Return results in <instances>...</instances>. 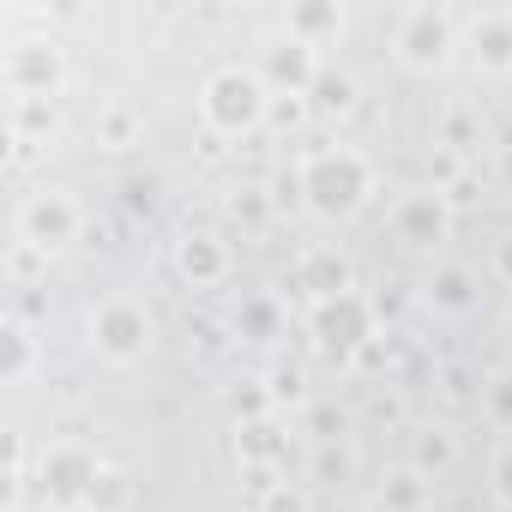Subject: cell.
<instances>
[{
    "instance_id": "obj_18",
    "label": "cell",
    "mask_w": 512,
    "mask_h": 512,
    "mask_svg": "<svg viewBox=\"0 0 512 512\" xmlns=\"http://www.w3.org/2000/svg\"><path fill=\"white\" fill-rule=\"evenodd\" d=\"M374 500H380L386 512H422V506H428V476L404 464V470H392V476L380 482V494H374Z\"/></svg>"
},
{
    "instance_id": "obj_15",
    "label": "cell",
    "mask_w": 512,
    "mask_h": 512,
    "mask_svg": "<svg viewBox=\"0 0 512 512\" xmlns=\"http://www.w3.org/2000/svg\"><path fill=\"white\" fill-rule=\"evenodd\" d=\"M470 55L482 73H512V13H476L470 19Z\"/></svg>"
},
{
    "instance_id": "obj_13",
    "label": "cell",
    "mask_w": 512,
    "mask_h": 512,
    "mask_svg": "<svg viewBox=\"0 0 512 512\" xmlns=\"http://www.w3.org/2000/svg\"><path fill=\"white\" fill-rule=\"evenodd\" d=\"M422 302H428L434 314H446V320H464V314L482 308V284H476V272H464V266H434L428 284H422Z\"/></svg>"
},
{
    "instance_id": "obj_37",
    "label": "cell",
    "mask_w": 512,
    "mask_h": 512,
    "mask_svg": "<svg viewBox=\"0 0 512 512\" xmlns=\"http://www.w3.org/2000/svg\"><path fill=\"white\" fill-rule=\"evenodd\" d=\"M362 512H386V506H380V500H374V506H362Z\"/></svg>"
},
{
    "instance_id": "obj_8",
    "label": "cell",
    "mask_w": 512,
    "mask_h": 512,
    "mask_svg": "<svg viewBox=\"0 0 512 512\" xmlns=\"http://www.w3.org/2000/svg\"><path fill=\"white\" fill-rule=\"evenodd\" d=\"M290 284L308 296V308H320V302H338V296H350V290H356V266H350V253H344V247L314 241V247H302V253H296Z\"/></svg>"
},
{
    "instance_id": "obj_20",
    "label": "cell",
    "mask_w": 512,
    "mask_h": 512,
    "mask_svg": "<svg viewBox=\"0 0 512 512\" xmlns=\"http://www.w3.org/2000/svg\"><path fill=\"white\" fill-rule=\"evenodd\" d=\"M97 145H109V151L139 145V115H133L127 103H103V109H97Z\"/></svg>"
},
{
    "instance_id": "obj_36",
    "label": "cell",
    "mask_w": 512,
    "mask_h": 512,
    "mask_svg": "<svg viewBox=\"0 0 512 512\" xmlns=\"http://www.w3.org/2000/svg\"><path fill=\"white\" fill-rule=\"evenodd\" d=\"M506 344H512V308H506Z\"/></svg>"
},
{
    "instance_id": "obj_21",
    "label": "cell",
    "mask_w": 512,
    "mask_h": 512,
    "mask_svg": "<svg viewBox=\"0 0 512 512\" xmlns=\"http://www.w3.org/2000/svg\"><path fill=\"white\" fill-rule=\"evenodd\" d=\"M235 452L241 458H253V464H278V452H284V440H278V422L266 416V422H241V434H235Z\"/></svg>"
},
{
    "instance_id": "obj_34",
    "label": "cell",
    "mask_w": 512,
    "mask_h": 512,
    "mask_svg": "<svg viewBox=\"0 0 512 512\" xmlns=\"http://www.w3.org/2000/svg\"><path fill=\"white\" fill-rule=\"evenodd\" d=\"M284 398H302V374L290 368V374H272V404H284Z\"/></svg>"
},
{
    "instance_id": "obj_10",
    "label": "cell",
    "mask_w": 512,
    "mask_h": 512,
    "mask_svg": "<svg viewBox=\"0 0 512 512\" xmlns=\"http://www.w3.org/2000/svg\"><path fill=\"white\" fill-rule=\"evenodd\" d=\"M0 79H7L13 97H55L61 91V49L55 43H13L7 61H0Z\"/></svg>"
},
{
    "instance_id": "obj_33",
    "label": "cell",
    "mask_w": 512,
    "mask_h": 512,
    "mask_svg": "<svg viewBox=\"0 0 512 512\" xmlns=\"http://www.w3.org/2000/svg\"><path fill=\"white\" fill-rule=\"evenodd\" d=\"M494 278L512 290V229H500V241H494Z\"/></svg>"
},
{
    "instance_id": "obj_7",
    "label": "cell",
    "mask_w": 512,
    "mask_h": 512,
    "mask_svg": "<svg viewBox=\"0 0 512 512\" xmlns=\"http://www.w3.org/2000/svg\"><path fill=\"white\" fill-rule=\"evenodd\" d=\"M386 223H392V235H398L404 247L428 253V247H440V241L452 235V199H446L440 187H404V193L392 199Z\"/></svg>"
},
{
    "instance_id": "obj_9",
    "label": "cell",
    "mask_w": 512,
    "mask_h": 512,
    "mask_svg": "<svg viewBox=\"0 0 512 512\" xmlns=\"http://www.w3.org/2000/svg\"><path fill=\"white\" fill-rule=\"evenodd\" d=\"M37 476H43V494H49L55 506H91V494H97V482H103V464H97L85 446H49Z\"/></svg>"
},
{
    "instance_id": "obj_3",
    "label": "cell",
    "mask_w": 512,
    "mask_h": 512,
    "mask_svg": "<svg viewBox=\"0 0 512 512\" xmlns=\"http://www.w3.org/2000/svg\"><path fill=\"white\" fill-rule=\"evenodd\" d=\"M157 344V320L139 296H103L91 308V350L109 362V368H133L145 362Z\"/></svg>"
},
{
    "instance_id": "obj_31",
    "label": "cell",
    "mask_w": 512,
    "mask_h": 512,
    "mask_svg": "<svg viewBox=\"0 0 512 512\" xmlns=\"http://www.w3.org/2000/svg\"><path fill=\"white\" fill-rule=\"evenodd\" d=\"M121 500H127V482H121L115 470H103V482H97V494H91V506H97V512H115Z\"/></svg>"
},
{
    "instance_id": "obj_24",
    "label": "cell",
    "mask_w": 512,
    "mask_h": 512,
    "mask_svg": "<svg viewBox=\"0 0 512 512\" xmlns=\"http://www.w3.org/2000/svg\"><path fill=\"white\" fill-rule=\"evenodd\" d=\"M440 145H452L458 157H464V151H476V145H482V127H476V115H470V109H452V115H440Z\"/></svg>"
},
{
    "instance_id": "obj_5",
    "label": "cell",
    "mask_w": 512,
    "mask_h": 512,
    "mask_svg": "<svg viewBox=\"0 0 512 512\" xmlns=\"http://www.w3.org/2000/svg\"><path fill=\"white\" fill-rule=\"evenodd\" d=\"M308 332H314V344H320L326 356H338V362L362 356V350L374 344V332H380L374 296L350 290V296H338V302H320V308H308Z\"/></svg>"
},
{
    "instance_id": "obj_32",
    "label": "cell",
    "mask_w": 512,
    "mask_h": 512,
    "mask_svg": "<svg viewBox=\"0 0 512 512\" xmlns=\"http://www.w3.org/2000/svg\"><path fill=\"white\" fill-rule=\"evenodd\" d=\"M404 302H410V296H404V284H380L374 314H380V320H398V314H404Z\"/></svg>"
},
{
    "instance_id": "obj_27",
    "label": "cell",
    "mask_w": 512,
    "mask_h": 512,
    "mask_svg": "<svg viewBox=\"0 0 512 512\" xmlns=\"http://www.w3.org/2000/svg\"><path fill=\"white\" fill-rule=\"evenodd\" d=\"M488 488H494V500L512 512V440H506V446L488 458Z\"/></svg>"
},
{
    "instance_id": "obj_1",
    "label": "cell",
    "mask_w": 512,
    "mask_h": 512,
    "mask_svg": "<svg viewBox=\"0 0 512 512\" xmlns=\"http://www.w3.org/2000/svg\"><path fill=\"white\" fill-rule=\"evenodd\" d=\"M296 193H302V205L314 217L344 223L374 199V163L356 145H314L296 163Z\"/></svg>"
},
{
    "instance_id": "obj_23",
    "label": "cell",
    "mask_w": 512,
    "mask_h": 512,
    "mask_svg": "<svg viewBox=\"0 0 512 512\" xmlns=\"http://www.w3.org/2000/svg\"><path fill=\"white\" fill-rule=\"evenodd\" d=\"M37 374V338L25 326H7V368H0V380L7 386H25Z\"/></svg>"
},
{
    "instance_id": "obj_35",
    "label": "cell",
    "mask_w": 512,
    "mask_h": 512,
    "mask_svg": "<svg viewBox=\"0 0 512 512\" xmlns=\"http://www.w3.org/2000/svg\"><path fill=\"white\" fill-rule=\"evenodd\" d=\"M494 175H500V187H506V193H512V139H506V145H500V157H494Z\"/></svg>"
},
{
    "instance_id": "obj_6",
    "label": "cell",
    "mask_w": 512,
    "mask_h": 512,
    "mask_svg": "<svg viewBox=\"0 0 512 512\" xmlns=\"http://www.w3.org/2000/svg\"><path fill=\"white\" fill-rule=\"evenodd\" d=\"M79 229H85V211H79L73 193H61V187L25 193V205H19V241L31 253H67L79 241Z\"/></svg>"
},
{
    "instance_id": "obj_28",
    "label": "cell",
    "mask_w": 512,
    "mask_h": 512,
    "mask_svg": "<svg viewBox=\"0 0 512 512\" xmlns=\"http://www.w3.org/2000/svg\"><path fill=\"white\" fill-rule=\"evenodd\" d=\"M308 434H314L320 446H338V440H344V416H338L332 404H314V410H308Z\"/></svg>"
},
{
    "instance_id": "obj_12",
    "label": "cell",
    "mask_w": 512,
    "mask_h": 512,
    "mask_svg": "<svg viewBox=\"0 0 512 512\" xmlns=\"http://www.w3.org/2000/svg\"><path fill=\"white\" fill-rule=\"evenodd\" d=\"M175 272L193 284V290H217L229 278V241L211 235V229H193L175 241Z\"/></svg>"
},
{
    "instance_id": "obj_19",
    "label": "cell",
    "mask_w": 512,
    "mask_h": 512,
    "mask_svg": "<svg viewBox=\"0 0 512 512\" xmlns=\"http://www.w3.org/2000/svg\"><path fill=\"white\" fill-rule=\"evenodd\" d=\"M308 103H314L320 115H350V109H356V79H350L344 67H320V79H314Z\"/></svg>"
},
{
    "instance_id": "obj_4",
    "label": "cell",
    "mask_w": 512,
    "mask_h": 512,
    "mask_svg": "<svg viewBox=\"0 0 512 512\" xmlns=\"http://www.w3.org/2000/svg\"><path fill=\"white\" fill-rule=\"evenodd\" d=\"M392 55L410 73H446L458 55V19L446 7H404L392 19Z\"/></svg>"
},
{
    "instance_id": "obj_17",
    "label": "cell",
    "mask_w": 512,
    "mask_h": 512,
    "mask_svg": "<svg viewBox=\"0 0 512 512\" xmlns=\"http://www.w3.org/2000/svg\"><path fill=\"white\" fill-rule=\"evenodd\" d=\"M235 332L253 338V344H272V338L284 332V302H278L272 290H247L241 308H235Z\"/></svg>"
},
{
    "instance_id": "obj_29",
    "label": "cell",
    "mask_w": 512,
    "mask_h": 512,
    "mask_svg": "<svg viewBox=\"0 0 512 512\" xmlns=\"http://www.w3.org/2000/svg\"><path fill=\"white\" fill-rule=\"evenodd\" d=\"M314 476H320V482H344V476H350V446H344V440H338V446H320V452H314Z\"/></svg>"
},
{
    "instance_id": "obj_16",
    "label": "cell",
    "mask_w": 512,
    "mask_h": 512,
    "mask_svg": "<svg viewBox=\"0 0 512 512\" xmlns=\"http://www.w3.org/2000/svg\"><path fill=\"white\" fill-rule=\"evenodd\" d=\"M452 464H458V434H452L446 422L416 428V440H410V470H422V476L434 482V476H446Z\"/></svg>"
},
{
    "instance_id": "obj_2",
    "label": "cell",
    "mask_w": 512,
    "mask_h": 512,
    "mask_svg": "<svg viewBox=\"0 0 512 512\" xmlns=\"http://www.w3.org/2000/svg\"><path fill=\"white\" fill-rule=\"evenodd\" d=\"M272 115V85L260 79V67H241V61H223L205 73L199 85V121L217 133V139H247L260 133Z\"/></svg>"
},
{
    "instance_id": "obj_22",
    "label": "cell",
    "mask_w": 512,
    "mask_h": 512,
    "mask_svg": "<svg viewBox=\"0 0 512 512\" xmlns=\"http://www.w3.org/2000/svg\"><path fill=\"white\" fill-rule=\"evenodd\" d=\"M157 199H163V175H157V169H127V175H121V205H127L133 217H151Z\"/></svg>"
},
{
    "instance_id": "obj_11",
    "label": "cell",
    "mask_w": 512,
    "mask_h": 512,
    "mask_svg": "<svg viewBox=\"0 0 512 512\" xmlns=\"http://www.w3.org/2000/svg\"><path fill=\"white\" fill-rule=\"evenodd\" d=\"M320 55L314 49H302V43H290V37H278L266 55H260V79L272 85V97H308L314 91V79H320Z\"/></svg>"
},
{
    "instance_id": "obj_14",
    "label": "cell",
    "mask_w": 512,
    "mask_h": 512,
    "mask_svg": "<svg viewBox=\"0 0 512 512\" xmlns=\"http://www.w3.org/2000/svg\"><path fill=\"white\" fill-rule=\"evenodd\" d=\"M284 37L302 43V49H326L344 37V7L338 0H302V7L284 13Z\"/></svg>"
},
{
    "instance_id": "obj_30",
    "label": "cell",
    "mask_w": 512,
    "mask_h": 512,
    "mask_svg": "<svg viewBox=\"0 0 512 512\" xmlns=\"http://www.w3.org/2000/svg\"><path fill=\"white\" fill-rule=\"evenodd\" d=\"M302 115H308L302 97H272V115H266V121H272L278 133H290V127H302Z\"/></svg>"
},
{
    "instance_id": "obj_25",
    "label": "cell",
    "mask_w": 512,
    "mask_h": 512,
    "mask_svg": "<svg viewBox=\"0 0 512 512\" xmlns=\"http://www.w3.org/2000/svg\"><path fill=\"white\" fill-rule=\"evenodd\" d=\"M482 410H488V422H494V428H506V434H512V374H494V380L482 386Z\"/></svg>"
},
{
    "instance_id": "obj_26",
    "label": "cell",
    "mask_w": 512,
    "mask_h": 512,
    "mask_svg": "<svg viewBox=\"0 0 512 512\" xmlns=\"http://www.w3.org/2000/svg\"><path fill=\"white\" fill-rule=\"evenodd\" d=\"M229 410H235L241 422H266V416H272V386H247V392H235Z\"/></svg>"
}]
</instances>
